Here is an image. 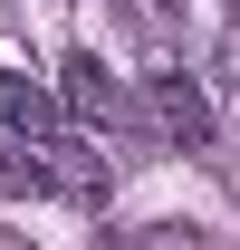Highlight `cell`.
I'll return each mask as SVG.
<instances>
[{
  "mask_svg": "<svg viewBox=\"0 0 240 250\" xmlns=\"http://www.w3.org/2000/svg\"><path fill=\"white\" fill-rule=\"evenodd\" d=\"M29 154H39V183H48V192L87 202V212H106V202H116V164L96 154L87 135H39Z\"/></svg>",
  "mask_w": 240,
  "mask_h": 250,
  "instance_id": "1",
  "label": "cell"
},
{
  "mask_svg": "<svg viewBox=\"0 0 240 250\" xmlns=\"http://www.w3.org/2000/svg\"><path fill=\"white\" fill-rule=\"evenodd\" d=\"M58 96H67V116H77V125H135V96L106 77L96 48H67V58H58Z\"/></svg>",
  "mask_w": 240,
  "mask_h": 250,
  "instance_id": "2",
  "label": "cell"
},
{
  "mask_svg": "<svg viewBox=\"0 0 240 250\" xmlns=\"http://www.w3.org/2000/svg\"><path fill=\"white\" fill-rule=\"evenodd\" d=\"M144 116L173 135V145H211V96L202 77H182V67H154L144 77Z\"/></svg>",
  "mask_w": 240,
  "mask_h": 250,
  "instance_id": "3",
  "label": "cell"
},
{
  "mask_svg": "<svg viewBox=\"0 0 240 250\" xmlns=\"http://www.w3.org/2000/svg\"><path fill=\"white\" fill-rule=\"evenodd\" d=\"M0 135H20V145H39V135H58V96L39 87L29 67H0Z\"/></svg>",
  "mask_w": 240,
  "mask_h": 250,
  "instance_id": "4",
  "label": "cell"
},
{
  "mask_svg": "<svg viewBox=\"0 0 240 250\" xmlns=\"http://www.w3.org/2000/svg\"><path fill=\"white\" fill-rule=\"evenodd\" d=\"M29 192H48L39 183V154L20 145V135H0V202H29Z\"/></svg>",
  "mask_w": 240,
  "mask_h": 250,
  "instance_id": "5",
  "label": "cell"
},
{
  "mask_svg": "<svg viewBox=\"0 0 240 250\" xmlns=\"http://www.w3.org/2000/svg\"><path fill=\"white\" fill-rule=\"evenodd\" d=\"M96 250H202L192 231H173V221H154V231H106Z\"/></svg>",
  "mask_w": 240,
  "mask_h": 250,
  "instance_id": "6",
  "label": "cell"
}]
</instances>
